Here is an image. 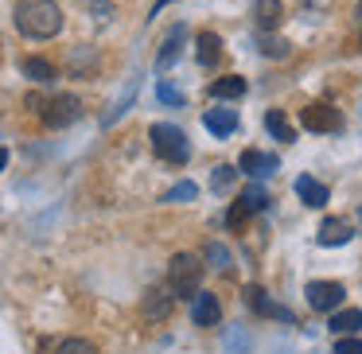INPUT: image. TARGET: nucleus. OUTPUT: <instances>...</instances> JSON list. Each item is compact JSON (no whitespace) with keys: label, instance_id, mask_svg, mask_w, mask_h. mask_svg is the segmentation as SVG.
<instances>
[{"label":"nucleus","instance_id":"nucleus-1","mask_svg":"<svg viewBox=\"0 0 362 354\" xmlns=\"http://www.w3.org/2000/svg\"><path fill=\"white\" fill-rule=\"evenodd\" d=\"M12 24L28 40H51V35L63 32V8L55 0H20L16 12H12Z\"/></svg>","mask_w":362,"mask_h":354},{"label":"nucleus","instance_id":"nucleus-2","mask_svg":"<svg viewBox=\"0 0 362 354\" xmlns=\"http://www.w3.org/2000/svg\"><path fill=\"white\" fill-rule=\"evenodd\" d=\"M203 284V261L195 253H175L168 261V288H172L175 300H191Z\"/></svg>","mask_w":362,"mask_h":354},{"label":"nucleus","instance_id":"nucleus-3","mask_svg":"<svg viewBox=\"0 0 362 354\" xmlns=\"http://www.w3.org/2000/svg\"><path fill=\"white\" fill-rule=\"evenodd\" d=\"M28 105L40 113V121L47 129H66V125H74V121L82 117V102L74 94H55V98H35L32 94Z\"/></svg>","mask_w":362,"mask_h":354},{"label":"nucleus","instance_id":"nucleus-4","mask_svg":"<svg viewBox=\"0 0 362 354\" xmlns=\"http://www.w3.org/2000/svg\"><path fill=\"white\" fill-rule=\"evenodd\" d=\"M148 141H152V152H156L164 164H187L191 160V141L183 129L168 125V121H156L148 129Z\"/></svg>","mask_w":362,"mask_h":354},{"label":"nucleus","instance_id":"nucleus-5","mask_svg":"<svg viewBox=\"0 0 362 354\" xmlns=\"http://www.w3.org/2000/svg\"><path fill=\"white\" fill-rule=\"evenodd\" d=\"M304 296H308V307H312V312H335L339 304H343L346 300V288L339 281H312L304 288Z\"/></svg>","mask_w":362,"mask_h":354},{"label":"nucleus","instance_id":"nucleus-6","mask_svg":"<svg viewBox=\"0 0 362 354\" xmlns=\"http://www.w3.org/2000/svg\"><path fill=\"white\" fill-rule=\"evenodd\" d=\"M300 129H308V133H339V129H343V117H339V110L315 102V105H304V110H300Z\"/></svg>","mask_w":362,"mask_h":354},{"label":"nucleus","instance_id":"nucleus-7","mask_svg":"<svg viewBox=\"0 0 362 354\" xmlns=\"http://www.w3.org/2000/svg\"><path fill=\"white\" fill-rule=\"evenodd\" d=\"M191 319H195V327H214V323L222 319V304L214 292H203L199 288L195 296H191Z\"/></svg>","mask_w":362,"mask_h":354},{"label":"nucleus","instance_id":"nucleus-8","mask_svg":"<svg viewBox=\"0 0 362 354\" xmlns=\"http://www.w3.org/2000/svg\"><path fill=\"white\" fill-rule=\"evenodd\" d=\"M245 304H250L257 315H265V319L292 323V312H288V307H281V304H273V300H269V292L261 288V284H250V288H245Z\"/></svg>","mask_w":362,"mask_h":354},{"label":"nucleus","instance_id":"nucleus-9","mask_svg":"<svg viewBox=\"0 0 362 354\" xmlns=\"http://www.w3.org/2000/svg\"><path fill=\"white\" fill-rule=\"evenodd\" d=\"M276 167H281V160L269 156V152H257V148H245L242 160H238V172L253 175V179H261V175H273Z\"/></svg>","mask_w":362,"mask_h":354},{"label":"nucleus","instance_id":"nucleus-10","mask_svg":"<svg viewBox=\"0 0 362 354\" xmlns=\"http://www.w3.org/2000/svg\"><path fill=\"white\" fill-rule=\"evenodd\" d=\"M183 43H187V24H175L172 32H168V40L160 43V55H156V71H168V66H172L175 59L183 55Z\"/></svg>","mask_w":362,"mask_h":354},{"label":"nucleus","instance_id":"nucleus-11","mask_svg":"<svg viewBox=\"0 0 362 354\" xmlns=\"http://www.w3.org/2000/svg\"><path fill=\"white\" fill-rule=\"evenodd\" d=\"M292 191L300 195V203L312 206V211H320V206H327V187H323L315 175H296V183H292Z\"/></svg>","mask_w":362,"mask_h":354},{"label":"nucleus","instance_id":"nucleus-12","mask_svg":"<svg viewBox=\"0 0 362 354\" xmlns=\"http://www.w3.org/2000/svg\"><path fill=\"white\" fill-rule=\"evenodd\" d=\"M172 307H175L172 288H148V296H144V319L160 323V319H168V315H172Z\"/></svg>","mask_w":362,"mask_h":354},{"label":"nucleus","instance_id":"nucleus-13","mask_svg":"<svg viewBox=\"0 0 362 354\" xmlns=\"http://www.w3.org/2000/svg\"><path fill=\"white\" fill-rule=\"evenodd\" d=\"M203 125H206V133H214L222 141V136L238 133V110H206Z\"/></svg>","mask_w":362,"mask_h":354},{"label":"nucleus","instance_id":"nucleus-14","mask_svg":"<svg viewBox=\"0 0 362 354\" xmlns=\"http://www.w3.org/2000/svg\"><path fill=\"white\" fill-rule=\"evenodd\" d=\"M253 20H257L261 32H276L284 20V8H281V0H253Z\"/></svg>","mask_w":362,"mask_h":354},{"label":"nucleus","instance_id":"nucleus-15","mask_svg":"<svg viewBox=\"0 0 362 354\" xmlns=\"http://www.w3.org/2000/svg\"><path fill=\"white\" fill-rule=\"evenodd\" d=\"M315 242L327 245V249H331V245H346V242H351V226H346L343 218H323V222H320V234H315Z\"/></svg>","mask_w":362,"mask_h":354},{"label":"nucleus","instance_id":"nucleus-16","mask_svg":"<svg viewBox=\"0 0 362 354\" xmlns=\"http://www.w3.org/2000/svg\"><path fill=\"white\" fill-rule=\"evenodd\" d=\"M327 327L335 331V335H354V331H362V307H343V312H327Z\"/></svg>","mask_w":362,"mask_h":354},{"label":"nucleus","instance_id":"nucleus-17","mask_svg":"<svg viewBox=\"0 0 362 354\" xmlns=\"http://www.w3.org/2000/svg\"><path fill=\"white\" fill-rule=\"evenodd\" d=\"M195 59H199V66H218L222 63V40H218V35H214V32H203V35H199V40H195Z\"/></svg>","mask_w":362,"mask_h":354},{"label":"nucleus","instance_id":"nucleus-18","mask_svg":"<svg viewBox=\"0 0 362 354\" xmlns=\"http://www.w3.org/2000/svg\"><path fill=\"white\" fill-rule=\"evenodd\" d=\"M245 78H238V74H226V78H218V82H211V98L214 102H234V98H242L245 94Z\"/></svg>","mask_w":362,"mask_h":354},{"label":"nucleus","instance_id":"nucleus-19","mask_svg":"<svg viewBox=\"0 0 362 354\" xmlns=\"http://www.w3.org/2000/svg\"><path fill=\"white\" fill-rule=\"evenodd\" d=\"M20 71H24L32 82H40V86H47V82L59 78V71L47 63V59H24V63H20Z\"/></svg>","mask_w":362,"mask_h":354},{"label":"nucleus","instance_id":"nucleus-20","mask_svg":"<svg viewBox=\"0 0 362 354\" xmlns=\"http://www.w3.org/2000/svg\"><path fill=\"white\" fill-rule=\"evenodd\" d=\"M238 206H242L245 214H257V211H265L269 206V195H265V187L261 183H250V187L238 195Z\"/></svg>","mask_w":362,"mask_h":354},{"label":"nucleus","instance_id":"nucleus-21","mask_svg":"<svg viewBox=\"0 0 362 354\" xmlns=\"http://www.w3.org/2000/svg\"><path fill=\"white\" fill-rule=\"evenodd\" d=\"M265 129L276 136V141H284V144H288V141H296V129L288 125V117H284L281 110H269V113H265Z\"/></svg>","mask_w":362,"mask_h":354},{"label":"nucleus","instance_id":"nucleus-22","mask_svg":"<svg viewBox=\"0 0 362 354\" xmlns=\"http://www.w3.org/2000/svg\"><path fill=\"white\" fill-rule=\"evenodd\" d=\"M195 195H199V187L191 179H183V183H175V187L164 195V203H187V199H195Z\"/></svg>","mask_w":362,"mask_h":354},{"label":"nucleus","instance_id":"nucleus-23","mask_svg":"<svg viewBox=\"0 0 362 354\" xmlns=\"http://www.w3.org/2000/svg\"><path fill=\"white\" fill-rule=\"evenodd\" d=\"M288 40H276V35H273V40H269V35H261V55H273V59H288Z\"/></svg>","mask_w":362,"mask_h":354},{"label":"nucleus","instance_id":"nucleus-24","mask_svg":"<svg viewBox=\"0 0 362 354\" xmlns=\"http://www.w3.org/2000/svg\"><path fill=\"white\" fill-rule=\"evenodd\" d=\"M59 354H98V346L90 343V338H66V343L59 346Z\"/></svg>","mask_w":362,"mask_h":354},{"label":"nucleus","instance_id":"nucleus-25","mask_svg":"<svg viewBox=\"0 0 362 354\" xmlns=\"http://www.w3.org/2000/svg\"><path fill=\"white\" fill-rule=\"evenodd\" d=\"M234 167H230V164H222V167H214V191H226L230 187V183H234Z\"/></svg>","mask_w":362,"mask_h":354},{"label":"nucleus","instance_id":"nucleus-26","mask_svg":"<svg viewBox=\"0 0 362 354\" xmlns=\"http://www.w3.org/2000/svg\"><path fill=\"white\" fill-rule=\"evenodd\" d=\"M156 94H160V102H164V105H183V94L175 86H168V82H160Z\"/></svg>","mask_w":362,"mask_h":354},{"label":"nucleus","instance_id":"nucleus-27","mask_svg":"<svg viewBox=\"0 0 362 354\" xmlns=\"http://www.w3.org/2000/svg\"><path fill=\"white\" fill-rule=\"evenodd\" d=\"M206 261H214V269H226V265H230V253L222 249V245L211 242V245H206Z\"/></svg>","mask_w":362,"mask_h":354},{"label":"nucleus","instance_id":"nucleus-28","mask_svg":"<svg viewBox=\"0 0 362 354\" xmlns=\"http://www.w3.org/2000/svg\"><path fill=\"white\" fill-rule=\"evenodd\" d=\"M335 354H362V343H358V338H351V335H343L335 343Z\"/></svg>","mask_w":362,"mask_h":354},{"label":"nucleus","instance_id":"nucleus-29","mask_svg":"<svg viewBox=\"0 0 362 354\" xmlns=\"http://www.w3.org/2000/svg\"><path fill=\"white\" fill-rule=\"evenodd\" d=\"M245 218H250V214H245V211H242V206H238V203H234V206H230V214H226V226H234V230H238V226H242V222H245Z\"/></svg>","mask_w":362,"mask_h":354},{"label":"nucleus","instance_id":"nucleus-30","mask_svg":"<svg viewBox=\"0 0 362 354\" xmlns=\"http://www.w3.org/2000/svg\"><path fill=\"white\" fill-rule=\"evenodd\" d=\"M8 167V148H0V172Z\"/></svg>","mask_w":362,"mask_h":354},{"label":"nucleus","instance_id":"nucleus-31","mask_svg":"<svg viewBox=\"0 0 362 354\" xmlns=\"http://www.w3.org/2000/svg\"><path fill=\"white\" fill-rule=\"evenodd\" d=\"M164 4H172V0H156V8H152V12H160V8H164Z\"/></svg>","mask_w":362,"mask_h":354},{"label":"nucleus","instance_id":"nucleus-32","mask_svg":"<svg viewBox=\"0 0 362 354\" xmlns=\"http://www.w3.org/2000/svg\"><path fill=\"white\" fill-rule=\"evenodd\" d=\"M358 222H362V206H358Z\"/></svg>","mask_w":362,"mask_h":354}]
</instances>
